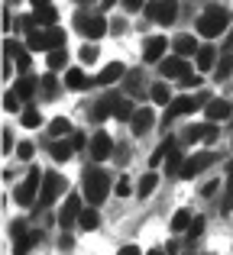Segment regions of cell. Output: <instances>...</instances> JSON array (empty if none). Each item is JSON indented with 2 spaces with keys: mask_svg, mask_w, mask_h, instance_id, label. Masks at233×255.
Instances as JSON below:
<instances>
[{
  "mask_svg": "<svg viewBox=\"0 0 233 255\" xmlns=\"http://www.w3.org/2000/svg\"><path fill=\"white\" fill-rule=\"evenodd\" d=\"M45 36H49V49H52V52H58V49L65 45V29H58V26H52Z\"/></svg>",
  "mask_w": 233,
  "mask_h": 255,
  "instance_id": "f1b7e54d",
  "label": "cell"
},
{
  "mask_svg": "<svg viewBox=\"0 0 233 255\" xmlns=\"http://www.w3.org/2000/svg\"><path fill=\"white\" fill-rule=\"evenodd\" d=\"M204 110H208V120H227L230 113H233V104H230V100H217V97H211Z\"/></svg>",
  "mask_w": 233,
  "mask_h": 255,
  "instance_id": "5bb4252c",
  "label": "cell"
},
{
  "mask_svg": "<svg viewBox=\"0 0 233 255\" xmlns=\"http://www.w3.org/2000/svg\"><path fill=\"white\" fill-rule=\"evenodd\" d=\"M214 191H217V181H211V184H204V187H201V194H204V197H211Z\"/></svg>",
  "mask_w": 233,
  "mask_h": 255,
  "instance_id": "f907efd6",
  "label": "cell"
},
{
  "mask_svg": "<svg viewBox=\"0 0 233 255\" xmlns=\"http://www.w3.org/2000/svg\"><path fill=\"white\" fill-rule=\"evenodd\" d=\"M81 217V197H78V194H71L68 200H65V207H62V213H58V223L65 226V230H68L71 223H75V220Z\"/></svg>",
  "mask_w": 233,
  "mask_h": 255,
  "instance_id": "30bf717a",
  "label": "cell"
},
{
  "mask_svg": "<svg viewBox=\"0 0 233 255\" xmlns=\"http://www.w3.org/2000/svg\"><path fill=\"white\" fill-rule=\"evenodd\" d=\"M65 191V178L62 174H55V171H49L42 178V194H39V207H49V204H55V197Z\"/></svg>",
  "mask_w": 233,
  "mask_h": 255,
  "instance_id": "277c9868",
  "label": "cell"
},
{
  "mask_svg": "<svg viewBox=\"0 0 233 255\" xmlns=\"http://www.w3.org/2000/svg\"><path fill=\"white\" fill-rule=\"evenodd\" d=\"M182 84H185V87H198V84H201V78H198V75H185Z\"/></svg>",
  "mask_w": 233,
  "mask_h": 255,
  "instance_id": "ee69618b",
  "label": "cell"
},
{
  "mask_svg": "<svg viewBox=\"0 0 233 255\" xmlns=\"http://www.w3.org/2000/svg\"><path fill=\"white\" fill-rule=\"evenodd\" d=\"M42 91H45V97H55V94H58V81H55V75H45V78H42Z\"/></svg>",
  "mask_w": 233,
  "mask_h": 255,
  "instance_id": "d590c367",
  "label": "cell"
},
{
  "mask_svg": "<svg viewBox=\"0 0 233 255\" xmlns=\"http://www.w3.org/2000/svg\"><path fill=\"white\" fill-rule=\"evenodd\" d=\"M120 75H123V65H120V62H110L107 68L94 78V84H114V81H120Z\"/></svg>",
  "mask_w": 233,
  "mask_h": 255,
  "instance_id": "ac0fdd59",
  "label": "cell"
},
{
  "mask_svg": "<svg viewBox=\"0 0 233 255\" xmlns=\"http://www.w3.org/2000/svg\"><path fill=\"white\" fill-rule=\"evenodd\" d=\"M152 100H159V104H172V94H169V84H152Z\"/></svg>",
  "mask_w": 233,
  "mask_h": 255,
  "instance_id": "4dcf8cb0",
  "label": "cell"
},
{
  "mask_svg": "<svg viewBox=\"0 0 233 255\" xmlns=\"http://www.w3.org/2000/svg\"><path fill=\"white\" fill-rule=\"evenodd\" d=\"M165 171H169V174H178V171H182V152H178L175 145H172L169 155H165Z\"/></svg>",
  "mask_w": 233,
  "mask_h": 255,
  "instance_id": "cb8c5ba5",
  "label": "cell"
},
{
  "mask_svg": "<svg viewBox=\"0 0 233 255\" xmlns=\"http://www.w3.org/2000/svg\"><path fill=\"white\" fill-rule=\"evenodd\" d=\"M208 97H178L169 104V110H165V120H175V117H185V113H195L198 107H208L204 104Z\"/></svg>",
  "mask_w": 233,
  "mask_h": 255,
  "instance_id": "5b68a950",
  "label": "cell"
},
{
  "mask_svg": "<svg viewBox=\"0 0 233 255\" xmlns=\"http://www.w3.org/2000/svg\"><path fill=\"white\" fill-rule=\"evenodd\" d=\"M191 226V213L188 210H178L175 217H172V233H185Z\"/></svg>",
  "mask_w": 233,
  "mask_h": 255,
  "instance_id": "4316f807",
  "label": "cell"
},
{
  "mask_svg": "<svg viewBox=\"0 0 233 255\" xmlns=\"http://www.w3.org/2000/svg\"><path fill=\"white\" fill-rule=\"evenodd\" d=\"M230 71H233V55H224L221 62H217V68H214V78L217 81H227Z\"/></svg>",
  "mask_w": 233,
  "mask_h": 255,
  "instance_id": "d4e9b609",
  "label": "cell"
},
{
  "mask_svg": "<svg viewBox=\"0 0 233 255\" xmlns=\"http://www.w3.org/2000/svg\"><path fill=\"white\" fill-rule=\"evenodd\" d=\"M32 26H55L58 19V10L55 6H45V3H36V10H32Z\"/></svg>",
  "mask_w": 233,
  "mask_h": 255,
  "instance_id": "4fadbf2b",
  "label": "cell"
},
{
  "mask_svg": "<svg viewBox=\"0 0 233 255\" xmlns=\"http://www.w3.org/2000/svg\"><path fill=\"white\" fill-rule=\"evenodd\" d=\"M227 23H230V16H227L224 6H208V13L198 19V32L208 36V39H217L224 29H227Z\"/></svg>",
  "mask_w": 233,
  "mask_h": 255,
  "instance_id": "6da1fadb",
  "label": "cell"
},
{
  "mask_svg": "<svg viewBox=\"0 0 233 255\" xmlns=\"http://www.w3.org/2000/svg\"><path fill=\"white\" fill-rule=\"evenodd\" d=\"M75 26H78V32L88 36V39H101L104 32H107V19H101V16H78Z\"/></svg>",
  "mask_w": 233,
  "mask_h": 255,
  "instance_id": "8992f818",
  "label": "cell"
},
{
  "mask_svg": "<svg viewBox=\"0 0 233 255\" xmlns=\"http://www.w3.org/2000/svg\"><path fill=\"white\" fill-rule=\"evenodd\" d=\"M13 91L19 94V100H29L32 94H36V78H19V81H16V87H13Z\"/></svg>",
  "mask_w": 233,
  "mask_h": 255,
  "instance_id": "7402d4cb",
  "label": "cell"
},
{
  "mask_svg": "<svg viewBox=\"0 0 233 255\" xmlns=\"http://www.w3.org/2000/svg\"><path fill=\"white\" fill-rule=\"evenodd\" d=\"M110 100H114V117H117V120H133L130 100H123V97H110Z\"/></svg>",
  "mask_w": 233,
  "mask_h": 255,
  "instance_id": "484cf974",
  "label": "cell"
},
{
  "mask_svg": "<svg viewBox=\"0 0 233 255\" xmlns=\"http://www.w3.org/2000/svg\"><path fill=\"white\" fill-rule=\"evenodd\" d=\"M71 149H75L71 142H55V145H52V158H55V162H68Z\"/></svg>",
  "mask_w": 233,
  "mask_h": 255,
  "instance_id": "83f0119b",
  "label": "cell"
},
{
  "mask_svg": "<svg viewBox=\"0 0 233 255\" xmlns=\"http://www.w3.org/2000/svg\"><path fill=\"white\" fill-rule=\"evenodd\" d=\"M91 155H94V162L110 158V155H114V139H110L107 132H97V136L91 139Z\"/></svg>",
  "mask_w": 233,
  "mask_h": 255,
  "instance_id": "ba28073f",
  "label": "cell"
},
{
  "mask_svg": "<svg viewBox=\"0 0 233 255\" xmlns=\"http://www.w3.org/2000/svg\"><path fill=\"white\" fill-rule=\"evenodd\" d=\"M65 84H68L71 91H84V87H88L91 81L84 78V71H81V68H71L68 75H65Z\"/></svg>",
  "mask_w": 233,
  "mask_h": 255,
  "instance_id": "ffe728a7",
  "label": "cell"
},
{
  "mask_svg": "<svg viewBox=\"0 0 233 255\" xmlns=\"http://www.w3.org/2000/svg\"><path fill=\"white\" fill-rule=\"evenodd\" d=\"M146 255H162V249H152V252H146Z\"/></svg>",
  "mask_w": 233,
  "mask_h": 255,
  "instance_id": "816d5d0a",
  "label": "cell"
},
{
  "mask_svg": "<svg viewBox=\"0 0 233 255\" xmlns=\"http://www.w3.org/2000/svg\"><path fill=\"white\" fill-rule=\"evenodd\" d=\"M26 42H29V49H32V52L49 49V36H45V32H29V39H26Z\"/></svg>",
  "mask_w": 233,
  "mask_h": 255,
  "instance_id": "f546056e",
  "label": "cell"
},
{
  "mask_svg": "<svg viewBox=\"0 0 233 255\" xmlns=\"http://www.w3.org/2000/svg\"><path fill=\"white\" fill-rule=\"evenodd\" d=\"M172 45H175L178 58H188V55H198V52H201V45L195 42V36H178Z\"/></svg>",
  "mask_w": 233,
  "mask_h": 255,
  "instance_id": "2e32d148",
  "label": "cell"
},
{
  "mask_svg": "<svg viewBox=\"0 0 233 255\" xmlns=\"http://www.w3.org/2000/svg\"><path fill=\"white\" fill-rule=\"evenodd\" d=\"M146 16H149V19H159L162 26H169V23H175L178 6L175 3H149V6H146Z\"/></svg>",
  "mask_w": 233,
  "mask_h": 255,
  "instance_id": "52a82bcc",
  "label": "cell"
},
{
  "mask_svg": "<svg viewBox=\"0 0 233 255\" xmlns=\"http://www.w3.org/2000/svg\"><path fill=\"white\" fill-rule=\"evenodd\" d=\"M114 191L120 194V197H126V194H130V181H126V178H123V181H117V187H114Z\"/></svg>",
  "mask_w": 233,
  "mask_h": 255,
  "instance_id": "7bdbcfd3",
  "label": "cell"
},
{
  "mask_svg": "<svg viewBox=\"0 0 233 255\" xmlns=\"http://www.w3.org/2000/svg\"><path fill=\"white\" fill-rule=\"evenodd\" d=\"M165 49H169V39H165V36H149L143 42V58H146V62H159Z\"/></svg>",
  "mask_w": 233,
  "mask_h": 255,
  "instance_id": "9c48e42d",
  "label": "cell"
},
{
  "mask_svg": "<svg viewBox=\"0 0 233 255\" xmlns=\"http://www.w3.org/2000/svg\"><path fill=\"white\" fill-rule=\"evenodd\" d=\"M156 184H159L156 171H146L143 178H139V187H136V194H139V197H149V194L156 191Z\"/></svg>",
  "mask_w": 233,
  "mask_h": 255,
  "instance_id": "44dd1931",
  "label": "cell"
},
{
  "mask_svg": "<svg viewBox=\"0 0 233 255\" xmlns=\"http://www.w3.org/2000/svg\"><path fill=\"white\" fill-rule=\"evenodd\" d=\"M65 62H68V55H65V49H58V52H49V68H52V71L65 68Z\"/></svg>",
  "mask_w": 233,
  "mask_h": 255,
  "instance_id": "d6a6232c",
  "label": "cell"
},
{
  "mask_svg": "<svg viewBox=\"0 0 233 255\" xmlns=\"http://www.w3.org/2000/svg\"><path fill=\"white\" fill-rule=\"evenodd\" d=\"M3 107H6L10 113H16V110H19V94H16V91H10V94L3 97Z\"/></svg>",
  "mask_w": 233,
  "mask_h": 255,
  "instance_id": "74e56055",
  "label": "cell"
},
{
  "mask_svg": "<svg viewBox=\"0 0 233 255\" xmlns=\"http://www.w3.org/2000/svg\"><path fill=\"white\" fill-rule=\"evenodd\" d=\"M117 255H143V252H139V249H136V246H123V249H120Z\"/></svg>",
  "mask_w": 233,
  "mask_h": 255,
  "instance_id": "7dc6e473",
  "label": "cell"
},
{
  "mask_svg": "<svg viewBox=\"0 0 233 255\" xmlns=\"http://www.w3.org/2000/svg\"><path fill=\"white\" fill-rule=\"evenodd\" d=\"M68 129H71V123H68L65 117H55V120L49 123V132H52V136H62V132H68Z\"/></svg>",
  "mask_w": 233,
  "mask_h": 255,
  "instance_id": "1f68e13d",
  "label": "cell"
},
{
  "mask_svg": "<svg viewBox=\"0 0 233 255\" xmlns=\"http://www.w3.org/2000/svg\"><path fill=\"white\" fill-rule=\"evenodd\" d=\"M227 171H230V178H233V162H230V165H227Z\"/></svg>",
  "mask_w": 233,
  "mask_h": 255,
  "instance_id": "f5cc1de1",
  "label": "cell"
},
{
  "mask_svg": "<svg viewBox=\"0 0 233 255\" xmlns=\"http://www.w3.org/2000/svg\"><path fill=\"white\" fill-rule=\"evenodd\" d=\"M39 123H42L39 110H32V107H29V110H23V126H29V129H32V126H39Z\"/></svg>",
  "mask_w": 233,
  "mask_h": 255,
  "instance_id": "8d00e7d4",
  "label": "cell"
},
{
  "mask_svg": "<svg viewBox=\"0 0 233 255\" xmlns=\"http://www.w3.org/2000/svg\"><path fill=\"white\" fill-rule=\"evenodd\" d=\"M16 155L23 158V162H29V158H32V142H19L16 145Z\"/></svg>",
  "mask_w": 233,
  "mask_h": 255,
  "instance_id": "b9f144b4",
  "label": "cell"
},
{
  "mask_svg": "<svg viewBox=\"0 0 233 255\" xmlns=\"http://www.w3.org/2000/svg\"><path fill=\"white\" fill-rule=\"evenodd\" d=\"M107 174L101 168H88L84 171V197H88V204H104V197H107Z\"/></svg>",
  "mask_w": 233,
  "mask_h": 255,
  "instance_id": "7a4b0ae2",
  "label": "cell"
},
{
  "mask_svg": "<svg viewBox=\"0 0 233 255\" xmlns=\"http://www.w3.org/2000/svg\"><path fill=\"white\" fill-rule=\"evenodd\" d=\"M3 55L6 58H19V55H23V45L13 42V39H6V42H3Z\"/></svg>",
  "mask_w": 233,
  "mask_h": 255,
  "instance_id": "e575fe53",
  "label": "cell"
},
{
  "mask_svg": "<svg viewBox=\"0 0 233 255\" xmlns=\"http://www.w3.org/2000/svg\"><path fill=\"white\" fill-rule=\"evenodd\" d=\"M81 62H84V65L97 62V45H84V49H81Z\"/></svg>",
  "mask_w": 233,
  "mask_h": 255,
  "instance_id": "60d3db41",
  "label": "cell"
},
{
  "mask_svg": "<svg viewBox=\"0 0 233 255\" xmlns=\"http://www.w3.org/2000/svg\"><path fill=\"white\" fill-rule=\"evenodd\" d=\"M78 223H81V230H94L97 226V210H81Z\"/></svg>",
  "mask_w": 233,
  "mask_h": 255,
  "instance_id": "836d02e7",
  "label": "cell"
},
{
  "mask_svg": "<svg viewBox=\"0 0 233 255\" xmlns=\"http://www.w3.org/2000/svg\"><path fill=\"white\" fill-rule=\"evenodd\" d=\"M211 162H214V155H211V152H201V155L188 158V162L182 165V178H195V174H198V171H204Z\"/></svg>",
  "mask_w": 233,
  "mask_h": 255,
  "instance_id": "7c38bea8",
  "label": "cell"
},
{
  "mask_svg": "<svg viewBox=\"0 0 233 255\" xmlns=\"http://www.w3.org/2000/svg\"><path fill=\"white\" fill-rule=\"evenodd\" d=\"M36 243H39V233H23V236H16V243H13V255H26Z\"/></svg>",
  "mask_w": 233,
  "mask_h": 255,
  "instance_id": "d6986e66",
  "label": "cell"
},
{
  "mask_svg": "<svg viewBox=\"0 0 233 255\" xmlns=\"http://www.w3.org/2000/svg\"><path fill=\"white\" fill-rule=\"evenodd\" d=\"M152 120H156V117H152L149 107L136 110V113H133V120H130V123H133V132H136V136H146V132H149V126H152Z\"/></svg>",
  "mask_w": 233,
  "mask_h": 255,
  "instance_id": "9a60e30c",
  "label": "cell"
},
{
  "mask_svg": "<svg viewBox=\"0 0 233 255\" xmlns=\"http://www.w3.org/2000/svg\"><path fill=\"white\" fill-rule=\"evenodd\" d=\"M16 68H19V71H29V55H26V52L16 58Z\"/></svg>",
  "mask_w": 233,
  "mask_h": 255,
  "instance_id": "f6af8a7d",
  "label": "cell"
},
{
  "mask_svg": "<svg viewBox=\"0 0 233 255\" xmlns=\"http://www.w3.org/2000/svg\"><path fill=\"white\" fill-rule=\"evenodd\" d=\"M10 233H13V236H23V223H19V220H13V223H10Z\"/></svg>",
  "mask_w": 233,
  "mask_h": 255,
  "instance_id": "c3c4849f",
  "label": "cell"
},
{
  "mask_svg": "<svg viewBox=\"0 0 233 255\" xmlns=\"http://www.w3.org/2000/svg\"><path fill=\"white\" fill-rule=\"evenodd\" d=\"M204 139H208V142H214V139H217V126H208V129H204Z\"/></svg>",
  "mask_w": 233,
  "mask_h": 255,
  "instance_id": "681fc988",
  "label": "cell"
},
{
  "mask_svg": "<svg viewBox=\"0 0 233 255\" xmlns=\"http://www.w3.org/2000/svg\"><path fill=\"white\" fill-rule=\"evenodd\" d=\"M0 145H3V152H10V149H13V136H10L6 129H3V139H0Z\"/></svg>",
  "mask_w": 233,
  "mask_h": 255,
  "instance_id": "bcb514c9",
  "label": "cell"
},
{
  "mask_svg": "<svg viewBox=\"0 0 233 255\" xmlns=\"http://www.w3.org/2000/svg\"><path fill=\"white\" fill-rule=\"evenodd\" d=\"M159 71H162L165 78H185V75H191V68H188V58H165L162 65H159Z\"/></svg>",
  "mask_w": 233,
  "mask_h": 255,
  "instance_id": "8fae6325",
  "label": "cell"
},
{
  "mask_svg": "<svg viewBox=\"0 0 233 255\" xmlns=\"http://www.w3.org/2000/svg\"><path fill=\"white\" fill-rule=\"evenodd\" d=\"M91 117L101 123V120H107V117H114V100H101V104H94V110H91Z\"/></svg>",
  "mask_w": 233,
  "mask_h": 255,
  "instance_id": "603a6c76",
  "label": "cell"
},
{
  "mask_svg": "<svg viewBox=\"0 0 233 255\" xmlns=\"http://www.w3.org/2000/svg\"><path fill=\"white\" fill-rule=\"evenodd\" d=\"M42 178H45V174L39 171V168H29V178H26L23 184H19L16 191H13V200H16V204H23V207H29L32 200H36L39 194H42V191H39V184H42Z\"/></svg>",
  "mask_w": 233,
  "mask_h": 255,
  "instance_id": "3957f363",
  "label": "cell"
},
{
  "mask_svg": "<svg viewBox=\"0 0 233 255\" xmlns=\"http://www.w3.org/2000/svg\"><path fill=\"white\" fill-rule=\"evenodd\" d=\"M217 49L214 45H201V52H198V68L201 71H211V68H217Z\"/></svg>",
  "mask_w": 233,
  "mask_h": 255,
  "instance_id": "e0dca14e",
  "label": "cell"
},
{
  "mask_svg": "<svg viewBox=\"0 0 233 255\" xmlns=\"http://www.w3.org/2000/svg\"><path fill=\"white\" fill-rule=\"evenodd\" d=\"M201 233H204V217H195V220H191V226H188V236L198 239Z\"/></svg>",
  "mask_w": 233,
  "mask_h": 255,
  "instance_id": "f35d334b",
  "label": "cell"
},
{
  "mask_svg": "<svg viewBox=\"0 0 233 255\" xmlns=\"http://www.w3.org/2000/svg\"><path fill=\"white\" fill-rule=\"evenodd\" d=\"M204 129H208V126H191V129L185 132V142H198V139H204Z\"/></svg>",
  "mask_w": 233,
  "mask_h": 255,
  "instance_id": "ab89813d",
  "label": "cell"
}]
</instances>
